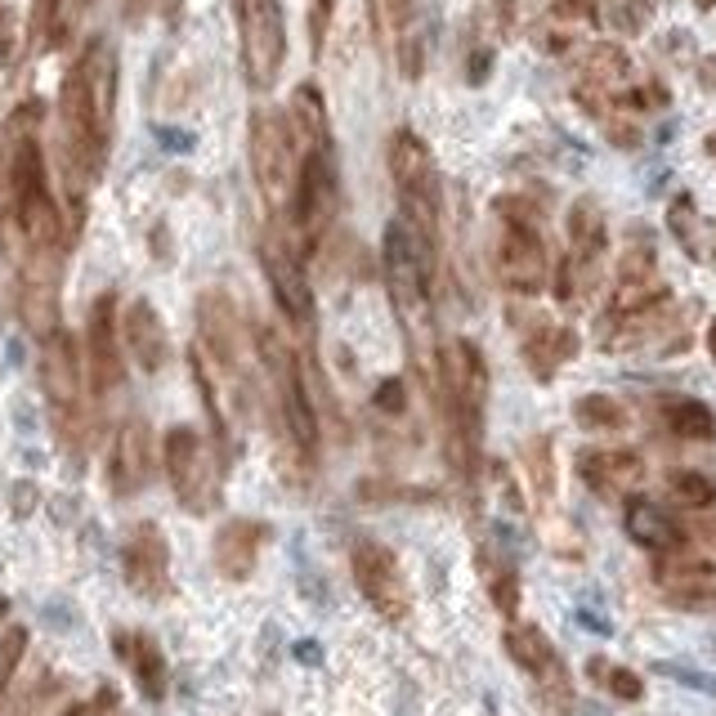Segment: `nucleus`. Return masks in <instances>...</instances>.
Listing matches in <instances>:
<instances>
[{
    "label": "nucleus",
    "instance_id": "nucleus-6",
    "mask_svg": "<svg viewBox=\"0 0 716 716\" xmlns=\"http://www.w3.org/2000/svg\"><path fill=\"white\" fill-rule=\"evenodd\" d=\"M247 153H251V175H255L260 198L274 211H287L296 175H300V143L291 135L287 112H278V108L255 112L251 130H247Z\"/></svg>",
    "mask_w": 716,
    "mask_h": 716
},
{
    "label": "nucleus",
    "instance_id": "nucleus-31",
    "mask_svg": "<svg viewBox=\"0 0 716 716\" xmlns=\"http://www.w3.org/2000/svg\"><path fill=\"white\" fill-rule=\"evenodd\" d=\"M27 654V631L23 627H10L5 636H0V703H5L10 686H14V671Z\"/></svg>",
    "mask_w": 716,
    "mask_h": 716
},
{
    "label": "nucleus",
    "instance_id": "nucleus-23",
    "mask_svg": "<svg viewBox=\"0 0 716 716\" xmlns=\"http://www.w3.org/2000/svg\"><path fill=\"white\" fill-rule=\"evenodd\" d=\"M117 650H122V658L130 663L139 690H143L148 699H162V694H166V658H162V650H158V640L143 636V631H135V636H122V640H117Z\"/></svg>",
    "mask_w": 716,
    "mask_h": 716
},
{
    "label": "nucleus",
    "instance_id": "nucleus-26",
    "mask_svg": "<svg viewBox=\"0 0 716 716\" xmlns=\"http://www.w3.org/2000/svg\"><path fill=\"white\" fill-rule=\"evenodd\" d=\"M663 422L671 435L681 439H712L716 435V417L703 399H667L663 403Z\"/></svg>",
    "mask_w": 716,
    "mask_h": 716
},
{
    "label": "nucleus",
    "instance_id": "nucleus-39",
    "mask_svg": "<svg viewBox=\"0 0 716 716\" xmlns=\"http://www.w3.org/2000/svg\"><path fill=\"white\" fill-rule=\"evenodd\" d=\"M707 346H712V359H716V323H712V331H707Z\"/></svg>",
    "mask_w": 716,
    "mask_h": 716
},
{
    "label": "nucleus",
    "instance_id": "nucleus-30",
    "mask_svg": "<svg viewBox=\"0 0 716 716\" xmlns=\"http://www.w3.org/2000/svg\"><path fill=\"white\" fill-rule=\"evenodd\" d=\"M524 470H529V479H533V493L547 502L555 493V470H551V443L547 439H533L529 448H524Z\"/></svg>",
    "mask_w": 716,
    "mask_h": 716
},
{
    "label": "nucleus",
    "instance_id": "nucleus-17",
    "mask_svg": "<svg viewBox=\"0 0 716 716\" xmlns=\"http://www.w3.org/2000/svg\"><path fill=\"white\" fill-rule=\"evenodd\" d=\"M122 346L130 354V363L148 376H158L171 359V336H166V323L162 314L153 310V300H130L122 310Z\"/></svg>",
    "mask_w": 716,
    "mask_h": 716
},
{
    "label": "nucleus",
    "instance_id": "nucleus-2",
    "mask_svg": "<svg viewBox=\"0 0 716 716\" xmlns=\"http://www.w3.org/2000/svg\"><path fill=\"white\" fill-rule=\"evenodd\" d=\"M381 260H386V287H390V300H394L403 327L412 331V323H417L426 331L430 327V291H435V242L412 229L403 215H394L381 238Z\"/></svg>",
    "mask_w": 716,
    "mask_h": 716
},
{
    "label": "nucleus",
    "instance_id": "nucleus-14",
    "mask_svg": "<svg viewBox=\"0 0 716 716\" xmlns=\"http://www.w3.org/2000/svg\"><path fill=\"white\" fill-rule=\"evenodd\" d=\"M122 574L130 582L135 595L143 600H162L171 591V547H166V533L158 529L153 519L135 524L122 542Z\"/></svg>",
    "mask_w": 716,
    "mask_h": 716
},
{
    "label": "nucleus",
    "instance_id": "nucleus-1",
    "mask_svg": "<svg viewBox=\"0 0 716 716\" xmlns=\"http://www.w3.org/2000/svg\"><path fill=\"white\" fill-rule=\"evenodd\" d=\"M112 112H117V54L103 36L81 46L59 86V162L72 198H86L99 179L112 143Z\"/></svg>",
    "mask_w": 716,
    "mask_h": 716
},
{
    "label": "nucleus",
    "instance_id": "nucleus-33",
    "mask_svg": "<svg viewBox=\"0 0 716 716\" xmlns=\"http://www.w3.org/2000/svg\"><path fill=\"white\" fill-rule=\"evenodd\" d=\"M610 694L623 699V703H636L640 694H645V686H640V676H636V671L614 667V671H610Z\"/></svg>",
    "mask_w": 716,
    "mask_h": 716
},
{
    "label": "nucleus",
    "instance_id": "nucleus-19",
    "mask_svg": "<svg viewBox=\"0 0 716 716\" xmlns=\"http://www.w3.org/2000/svg\"><path fill=\"white\" fill-rule=\"evenodd\" d=\"M623 524H627V538H631L636 547H645V551L671 555V551L686 547V529H681V524H676L663 506H654L650 498H631Z\"/></svg>",
    "mask_w": 716,
    "mask_h": 716
},
{
    "label": "nucleus",
    "instance_id": "nucleus-40",
    "mask_svg": "<svg viewBox=\"0 0 716 716\" xmlns=\"http://www.w3.org/2000/svg\"><path fill=\"white\" fill-rule=\"evenodd\" d=\"M63 716H90V712H86V707H67Z\"/></svg>",
    "mask_w": 716,
    "mask_h": 716
},
{
    "label": "nucleus",
    "instance_id": "nucleus-34",
    "mask_svg": "<svg viewBox=\"0 0 716 716\" xmlns=\"http://www.w3.org/2000/svg\"><path fill=\"white\" fill-rule=\"evenodd\" d=\"M376 407L390 412V417H403V412H407V390H403V381H381V390H376Z\"/></svg>",
    "mask_w": 716,
    "mask_h": 716
},
{
    "label": "nucleus",
    "instance_id": "nucleus-36",
    "mask_svg": "<svg viewBox=\"0 0 716 716\" xmlns=\"http://www.w3.org/2000/svg\"><path fill=\"white\" fill-rule=\"evenodd\" d=\"M493 600H498L502 614H515V605H519V582H515V574H498V578H493Z\"/></svg>",
    "mask_w": 716,
    "mask_h": 716
},
{
    "label": "nucleus",
    "instance_id": "nucleus-4",
    "mask_svg": "<svg viewBox=\"0 0 716 716\" xmlns=\"http://www.w3.org/2000/svg\"><path fill=\"white\" fill-rule=\"evenodd\" d=\"M493 265L506 291L515 296H538L551 282V255L538 229L533 206H524L519 198L498 202V247H493Z\"/></svg>",
    "mask_w": 716,
    "mask_h": 716
},
{
    "label": "nucleus",
    "instance_id": "nucleus-8",
    "mask_svg": "<svg viewBox=\"0 0 716 716\" xmlns=\"http://www.w3.org/2000/svg\"><path fill=\"white\" fill-rule=\"evenodd\" d=\"M336 211H341V171H336V148H310L300 153V175L291 188V229L300 247H318L323 234L331 229Z\"/></svg>",
    "mask_w": 716,
    "mask_h": 716
},
{
    "label": "nucleus",
    "instance_id": "nucleus-18",
    "mask_svg": "<svg viewBox=\"0 0 716 716\" xmlns=\"http://www.w3.org/2000/svg\"><path fill=\"white\" fill-rule=\"evenodd\" d=\"M269 529L260 519H229L224 529L215 533V569L219 578H229V582H247L255 574V560H260V547H265Z\"/></svg>",
    "mask_w": 716,
    "mask_h": 716
},
{
    "label": "nucleus",
    "instance_id": "nucleus-21",
    "mask_svg": "<svg viewBox=\"0 0 716 716\" xmlns=\"http://www.w3.org/2000/svg\"><path fill=\"white\" fill-rule=\"evenodd\" d=\"M86 18V0H36L32 5V41L36 50H63Z\"/></svg>",
    "mask_w": 716,
    "mask_h": 716
},
{
    "label": "nucleus",
    "instance_id": "nucleus-13",
    "mask_svg": "<svg viewBox=\"0 0 716 716\" xmlns=\"http://www.w3.org/2000/svg\"><path fill=\"white\" fill-rule=\"evenodd\" d=\"M86 376L90 394H112L126 376V346H122V323H117V296H99L86 318Z\"/></svg>",
    "mask_w": 716,
    "mask_h": 716
},
{
    "label": "nucleus",
    "instance_id": "nucleus-9",
    "mask_svg": "<svg viewBox=\"0 0 716 716\" xmlns=\"http://www.w3.org/2000/svg\"><path fill=\"white\" fill-rule=\"evenodd\" d=\"M238 18V46H242V72L251 90H274L287 63V14L282 0H234Z\"/></svg>",
    "mask_w": 716,
    "mask_h": 716
},
{
    "label": "nucleus",
    "instance_id": "nucleus-7",
    "mask_svg": "<svg viewBox=\"0 0 716 716\" xmlns=\"http://www.w3.org/2000/svg\"><path fill=\"white\" fill-rule=\"evenodd\" d=\"M41 390L50 403L54 430L77 448L86 439V390L90 376L81 367V350L67 331H50L41 341Z\"/></svg>",
    "mask_w": 716,
    "mask_h": 716
},
{
    "label": "nucleus",
    "instance_id": "nucleus-32",
    "mask_svg": "<svg viewBox=\"0 0 716 716\" xmlns=\"http://www.w3.org/2000/svg\"><path fill=\"white\" fill-rule=\"evenodd\" d=\"M667 229L676 234V242H681L690 255H699V215H694V202L690 198H676L667 206Z\"/></svg>",
    "mask_w": 716,
    "mask_h": 716
},
{
    "label": "nucleus",
    "instance_id": "nucleus-28",
    "mask_svg": "<svg viewBox=\"0 0 716 716\" xmlns=\"http://www.w3.org/2000/svg\"><path fill=\"white\" fill-rule=\"evenodd\" d=\"M574 417L582 430H623L627 426V407L610 394H582L574 403Z\"/></svg>",
    "mask_w": 716,
    "mask_h": 716
},
{
    "label": "nucleus",
    "instance_id": "nucleus-22",
    "mask_svg": "<svg viewBox=\"0 0 716 716\" xmlns=\"http://www.w3.org/2000/svg\"><path fill=\"white\" fill-rule=\"evenodd\" d=\"M287 122H291V135H296V143H300V153H310V148H327V143H331L327 103H323L318 86H310V81L291 90Z\"/></svg>",
    "mask_w": 716,
    "mask_h": 716
},
{
    "label": "nucleus",
    "instance_id": "nucleus-5",
    "mask_svg": "<svg viewBox=\"0 0 716 716\" xmlns=\"http://www.w3.org/2000/svg\"><path fill=\"white\" fill-rule=\"evenodd\" d=\"M255 354H260V367H265L269 386H274V399H278V412H282V426L291 435V443L314 457L318 448V407L310 399V381H305V367L300 359L287 350V341L278 331L260 327L255 331Z\"/></svg>",
    "mask_w": 716,
    "mask_h": 716
},
{
    "label": "nucleus",
    "instance_id": "nucleus-12",
    "mask_svg": "<svg viewBox=\"0 0 716 716\" xmlns=\"http://www.w3.org/2000/svg\"><path fill=\"white\" fill-rule=\"evenodd\" d=\"M260 269H265V282L278 300L282 318L300 331H310L314 327V287H310L305 265H300L296 242L282 234H265V242H260Z\"/></svg>",
    "mask_w": 716,
    "mask_h": 716
},
{
    "label": "nucleus",
    "instance_id": "nucleus-15",
    "mask_svg": "<svg viewBox=\"0 0 716 716\" xmlns=\"http://www.w3.org/2000/svg\"><path fill=\"white\" fill-rule=\"evenodd\" d=\"M153 430H148V422H126L117 430V439H112V452H108V483L117 498H130L139 493V488L153 479Z\"/></svg>",
    "mask_w": 716,
    "mask_h": 716
},
{
    "label": "nucleus",
    "instance_id": "nucleus-11",
    "mask_svg": "<svg viewBox=\"0 0 716 716\" xmlns=\"http://www.w3.org/2000/svg\"><path fill=\"white\" fill-rule=\"evenodd\" d=\"M350 569H354V582H359L363 600H367L376 614H381L386 623H407V614H412V591H407V578H403V569H399V560H394L390 547L372 542V538L354 542Z\"/></svg>",
    "mask_w": 716,
    "mask_h": 716
},
{
    "label": "nucleus",
    "instance_id": "nucleus-27",
    "mask_svg": "<svg viewBox=\"0 0 716 716\" xmlns=\"http://www.w3.org/2000/svg\"><path fill=\"white\" fill-rule=\"evenodd\" d=\"M372 10V27H376V41H403L407 32H417V0H367Z\"/></svg>",
    "mask_w": 716,
    "mask_h": 716
},
{
    "label": "nucleus",
    "instance_id": "nucleus-29",
    "mask_svg": "<svg viewBox=\"0 0 716 716\" xmlns=\"http://www.w3.org/2000/svg\"><path fill=\"white\" fill-rule=\"evenodd\" d=\"M667 488H671L676 502H686V506H694V511L716 506V483H712L707 475H699V470H671Z\"/></svg>",
    "mask_w": 716,
    "mask_h": 716
},
{
    "label": "nucleus",
    "instance_id": "nucleus-25",
    "mask_svg": "<svg viewBox=\"0 0 716 716\" xmlns=\"http://www.w3.org/2000/svg\"><path fill=\"white\" fill-rule=\"evenodd\" d=\"M627 77H631V59H627L623 46L595 41V46L582 54V86H587V90H618Z\"/></svg>",
    "mask_w": 716,
    "mask_h": 716
},
{
    "label": "nucleus",
    "instance_id": "nucleus-37",
    "mask_svg": "<svg viewBox=\"0 0 716 716\" xmlns=\"http://www.w3.org/2000/svg\"><path fill=\"white\" fill-rule=\"evenodd\" d=\"M10 59H14V18L0 5V63H10Z\"/></svg>",
    "mask_w": 716,
    "mask_h": 716
},
{
    "label": "nucleus",
    "instance_id": "nucleus-20",
    "mask_svg": "<svg viewBox=\"0 0 716 716\" xmlns=\"http://www.w3.org/2000/svg\"><path fill=\"white\" fill-rule=\"evenodd\" d=\"M578 475L591 488L614 493V488H636L645 479V462L631 448H587V452H578Z\"/></svg>",
    "mask_w": 716,
    "mask_h": 716
},
{
    "label": "nucleus",
    "instance_id": "nucleus-35",
    "mask_svg": "<svg viewBox=\"0 0 716 716\" xmlns=\"http://www.w3.org/2000/svg\"><path fill=\"white\" fill-rule=\"evenodd\" d=\"M331 14H336V0H310V32H314V50H323V36H327Z\"/></svg>",
    "mask_w": 716,
    "mask_h": 716
},
{
    "label": "nucleus",
    "instance_id": "nucleus-41",
    "mask_svg": "<svg viewBox=\"0 0 716 716\" xmlns=\"http://www.w3.org/2000/svg\"><path fill=\"white\" fill-rule=\"evenodd\" d=\"M694 5H699V10H712V5H716V0H694Z\"/></svg>",
    "mask_w": 716,
    "mask_h": 716
},
{
    "label": "nucleus",
    "instance_id": "nucleus-10",
    "mask_svg": "<svg viewBox=\"0 0 716 716\" xmlns=\"http://www.w3.org/2000/svg\"><path fill=\"white\" fill-rule=\"evenodd\" d=\"M162 466L175 488V502L193 515H206L219 502V462L202 430L193 426H175L162 439Z\"/></svg>",
    "mask_w": 716,
    "mask_h": 716
},
{
    "label": "nucleus",
    "instance_id": "nucleus-24",
    "mask_svg": "<svg viewBox=\"0 0 716 716\" xmlns=\"http://www.w3.org/2000/svg\"><path fill=\"white\" fill-rule=\"evenodd\" d=\"M578 354V336L569 327H538L529 341H524V363L533 367L538 381H551L560 363H569Z\"/></svg>",
    "mask_w": 716,
    "mask_h": 716
},
{
    "label": "nucleus",
    "instance_id": "nucleus-16",
    "mask_svg": "<svg viewBox=\"0 0 716 716\" xmlns=\"http://www.w3.org/2000/svg\"><path fill=\"white\" fill-rule=\"evenodd\" d=\"M506 654L515 658V667L529 671L551 699L569 703V676H564V663H560V654H555V645L547 640L542 627H533V623H515V627L506 631Z\"/></svg>",
    "mask_w": 716,
    "mask_h": 716
},
{
    "label": "nucleus",
    "instance_id": "nucleus-3",
    "mask_svg": "<svg viewBox=\"0 0 716 716\" xmlns=\"http://www.w3.org/2000/svg\"><path fill=\"white\" fill-rule=\"evenodd\" d=\"M390 179L399 193V215L417 234H426L439 247V224H443V184L435 153L417 130H394L390 139Z\"/></svg>",
    "mask_w": 716,
    "mask_h": 716
},
{
    "label": "nucleus",
    "instance_id": "nucleus-38",
    "mask_svg": "<svg viewBox=\"0 0 716 716\" xmlns=\"http://www.w3.org/2000/svg\"><path fill=\"white\" fill-rule=\"evenodd\" d=\"M143 10H148V0H126V14H130V18H139Z\"/></svg>",
    "mask_w": 716,
    "mask_h": 716
}]
</instances>
